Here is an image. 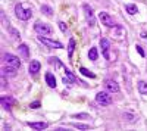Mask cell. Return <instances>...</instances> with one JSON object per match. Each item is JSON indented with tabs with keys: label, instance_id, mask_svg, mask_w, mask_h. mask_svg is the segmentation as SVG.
Segmentation results:
<instances>
[{
	"label": "cell",
	"instance_id": "6da1fadb",
	"mask_svg": "<svg viewBox=\"0 0 147 131\" xmlns=\"http://www.w3.org/2000/svg\"><path fill=\"white\" fill-rule=\"evenodd\" d=\"M15 14H16V16H18L21 21H28V19L32 16V10L24 7V5H16V6H15Z\"/></svg>",
	"mask_w": 147,
	"mask_h": 131
},
{
	"label": "cell",
	"instance_id": "7a4b0ae2",
	"mask_svg": "<svg viewBox=\"0 0 147 131\" xmlns=\"http://www.w3.org/2000/svg\"><path fill=\"white\" fill-rule=\"evenodd\" d=\"M96 102L102 106H109L112 103V97H110V94H107V91H99L96 94Z\"/></svg>",
	"mask_w": 147,
	"mask_h": 131
},
{
	"label": "cell",
	"instance_id": "3957f363",
	"mask_svg": "<svg viewBox=\"0 0 147 131\" xmlns=\"http://www.w3.org/2000/svg\"><path fill=\"white\" fill-rule=\"evenodd\" d=\"M82 9H84V15H85V19H87V24H88L90 27H93L94 24H96V19H94V12H93L91 6L87 5V3H84L82 5Z\"/></svg>",
	"mask_w": 147,
	"mask_h": 131
},
{
	"label": "cell",
	"instance_id": "277c9868",
	"mask_svg": "<svg viewBox=\"0 0 147 131\" xmlns=\"http://www.w3.org/2000/svg\"><path fill=\"white\" fill-rule=\"evenodd\" d=\"M38 40L44 44V46H47V47H50V49H62V43H59V41H56V40H52V38H47V37H43V35H38Z\"/></svg>",
	"mask_w": 147,
	"mask_h": 131
},
{
	"label": "cell",
	"instance_id": "5b68a950",
	"mask_svg": "<svg viewBox=\"0 0 147 131\" xmlns=\"http://www.w3.org/2000/svg\"><path fill=\"white\" fill-rule=\"evenodd\" d=\"M34 30L37 34H40V35H49L52 32V28L47 25V24H43V22H35V25H34Z\"/></svg>",
	"mask_w": 147,
	"mask_h": 131
},
{
	"label": "cell",
	"instance_id": "8992f818",
	"mask_svg": "<svg viewBox=\"0 0 147 131\" xmlns=\"http://www.w3.org/2000/svg\"><path fill=\"white\" fill-rule=\"evenodd\" d=\"M3 61L10 65V66H15V68H19L21 66V59L16 57L15 55H10V53H5L3 55Z\"/></svg>",
	"mask_w": 147,
	"mask_h": 131
},
{
	"label": "cell",
	"instance_id": "52a82bcc",
	"mask_svg": "<svg viewBox=\"0 0 147 131\" xmlns=\"http://www.w3.org/2000/svg\"><path fill=\"white\" fill-rule=\"evenodd\" d=\"M99 19L102 21V24H105L106 27H116V22L110 18V15H107L106 12H100V15H99Z\"/></svg>",
	"mask_w": 147,
	"mask_h": 131
},
{
	"label": "cell",
	"instance_id": "ba28073f",
	"mask_svg": "<svg viewBox=\"0 0 147 131\" xmlns=\"http://www.w3.org/2000/svg\"><path fill=\"white\" fill-rule=\"evenodd\" d=\"M105 87L109 93H118L119 91V86L115 80H106L105 81Z\"/></svg>",
	"mask_w": 147,
	"mask_h": 131
},
{
	"label": "cell",
	"instance_id": "9c48e42d",
	"mask_svg": "<svg viewBox=\"0 0 147 131\" xmlns=\"http://www.w3.org/2000/svg\"><path fill=\"white\" fill-rule=\"evenodd\" d=\"M16 69H18V68L10 66V65L3 66V68H2V75H5V77H16V74H18Z\"/></svg>",
	"mask_w": 147,
	"mask_h": 131
},
{
	"label": "cell",
	"instance_id": "30bf717a",
	"mask_svg": "<svg viewBox=\"0 0 147 131\" xmlns=\"http://www.w3.org/2000/svg\"><path fill=\"white\" fill-rule=\"evenodd\" d=\"M109 46H110V43H109L107 38H102L100 40V47H102V52H103L106 59H109Z\"/></svg>",
	"mask_w": 147,
	"mask_h": 131
},
{
	"label": "cell",
	"instance_id": "8fae6325",
	"mask_svg": "<svg viewBox=\"0 0 147 131\" xmlns=\"http://www.w3.org/2000/svg\"><path fill=\"white\" fill-rule=\"evenodd\" d=\"M46 82H47V86L50 87V88H56V77L52 74V72H47L46 74Z\"/></svg>",
	"mask_w": 147,
	"mask_h": 131
},
{
	"label": "cell",
	"instance_id": "7c38bea8",
	"mask_svg": "<svg viewBox=\"0 0 147 131\" xmlns=\"http://www.w3.org/2000/svg\"><path fill=\"white\" fill-rule=\"evenodd\" d=\"M41 69V63L38 61H32L30 63V74L31 75H35V74H38V71Z\"/></svg>",
	"mask_w": 147,
	"mask_h": 131
},
{
	"label": "cell",
	"instance_id": "4fadbf2b",
	"mask_svg": "<svg viewBox=\"0 0 147 131\" xmlns=\"http://www.w3.org/2000/svg\"><path fill=\"white\" fill-rule=\"evenodd\" d=\"M122 118H124V121L128 122V124H134L137 121V116L134 113H129V112H124V113H122Z\"/></svg>",
	"mask_w": 147,
	"mask_h": 131
},
{
	"label": "cell",
	"instance_id": "5bb4252c",
	"mask_svg": "<svg viewBox=\"0 0 147 131\" xmlns=\"http://www.w3.org/2000/svg\"><path fill=\"white\" fill-rule=\"evenodd\" d=\"M18 50H19V53H21V56L24 59H28L30 57V50H28V46L27 44H21L18 47Z\"/></svg>",
	"mask_w": 147,
	"mask_h": 131
},
{
	"label": "cell",
	"instance_id": "9a60e30c",
	"mask_svg": "<svg viewBox=\"0 0 147 131\" xmlns=\"http://www.w3.org/2000/svg\"><path fill=\"white\" fill-rule=\"evenodd\" d=\"M28 125L32 128V130H46L49 127L47 122H28Z\"/></svg>",
	"mask_w": 147,
	"mask_h": 131
},
{
	"label": "cell",
	"instance_id": "2e32d148",
	"mask_svg": "<svg viewBox=\"0 0 147 131\" xmlns=\"http://www.w3.org/2000/svg\"><path fill=\"white\" fill-rule=\"evenodd\" d=\"M138 91H140V94L147 96V82L146 81H138Z\"/></svg>",
	"mask_w": 147,
	"mask_h": 131
},
{
	"label": "cell",
	"instance_id": "e0dca14e",
	"mask_svg": "<svg viewBox=\"0 0 147 131\" xmlns=\"http://www.w3.org/2000/svg\"><path fill=\"white\" fill-rule=\"evenodd\" d=\"M125 9H127V12H128L129 15H136L137 12H138V7H137L136 5H132V3L127 5V6H125Z\"/></svg>",
	"mask_w": 147,
	"mask_h": 131
},
{
	"label": "cell",
	"instance_id": "ac0fdd59",
	"mask_svg": "<svg viewBox=\"0 0 147 131\" xmlns=\"http://www.w3.org/2000/svg\"><path fill=\"white\" fill-rule=\"evenodd\" d=\"M41 12H43L46 16H53V9L50 6H47V5H43L41 6Z\"/></svg>",
	"mask_w": 147,
	"mask_h": 131
},
{
	"label": "cell",
	"instance_id": "d6986e66",
	"mask_svg": "<svg viewBox=\"0 0 147 131\" xmlns=\"http://www.w3.org/2000/svg\"><path fill=\"white\" fill-rule=\"evenodd\" d=\"M10 105H12V99L3 96V97H2V106H3L5 109H9V108H10Z\"/></svg>",
	"mask_w": 147,
	"mask_h": 131
},
{
	"label": "cell",
	"instance_id": "ffe728a7",
	"mask_svg": "<svg viewBox=\"0 0 147 131\" xmlns=\"http://www.w3.org/2000/svg\"><path fill=\"white\" fill-rule=\"evenodd\" d=\"M88 57L91 59V61H97L99 55H97V49H96V47H91V49H90V52H88Z\"/></svg>",
	"mask_w": 147,
	"mask_h": 131
},
{
	"label": "cell",
	"instance_id": "44dd1931",
	"mask_svg": "<svg viewBox=\"0 0 147 131\" xmlns=\"http://www.w3.org/2000/svg\"><path fill=\"white\" fill-rule=\"evenodd\" d=\"M80 72H81L82 75H85V77H88V78H94V77H96L91 71H88L87 68H80Z\"/></svg>",
	"mask_w": 147,
	"mask_h": 131
},
{
	"label": "cell",
	"instance_id": "7402d4cb",
	"mask_svg": "<svg viewBox=\"0 0 147 131\" xmlns=\"http://www.w3.org/2000/svg\"><path fill=\"white\" fill-rule=\"evenodd\" d=\"M72 127H75V128H80V130H84V131H87L90 127L88 125H85V124H78V122H74Z\"/></svg>",
	"mask_w": 147,
	"mask_h": 131
},
{
	"label": "cell",
	"instance_id": "603a6c76",
	"mask_svg": "<svg viewBox=\"0 0 147 131\" xmlns=\"http://www.w3.org/2000/svg\"><path fill=\"white\" fill-rule=\"evenodd\" d=\"M74 46H75V40L71 38V40H69V47H68V55H69V56H71L72 52H74Z\"/></svg>",
	"mask_w": 147,
	"mask_h": 131
},
{
	"label": "cell",
	"instance_id": "cb8c5ba5",
	"mask_svg": "<svg viewBox=\"0 0 147 131\" xmlns=\"http://www.w3.org/2000/svg\"><path fill=\"white\" fill-rule=\"evenodd\" d=\"M74 118H80V120H90V115L88 113H77V115H74Z\"/></svg>",
	"mask_w": 147,
	"mask_h": 131
},
{
	"label": "cell",
	"instance_id": "d4e9b609",
	"mask_svg": "<svg viewBox=\"0 0 147 131\" xmlns=\"http://www.w3.org/2000/svg\"><path fill=\"white\" fill-rule=\"evenodd\" d=\"M30 108H31V109H38V108H40V102H32V103L30 105Z\"/></svg>",
	"mask_w": 147,
	"mask_h": 131
},
{
	"label": "cell",
	"instance_id": "484cf974",
	"mask_svg": "<svg viewBox=\"0 0 147 131\" xmlns=\"http://www.w3.org/2000/svg\"><path fill=\"white\" fill-rule=\"evenodd\" d=\"M59 27H60V30H62L65 34L68 32V28H66V25H65V22H59Z\"/></svg>",
	"mask_w": 147,
	"mask_h": 131
},
{
	"label": "cell",
	"instance_id": "4316f807",
	"mask_svg": "<svg viewBox=\"0 0 147 131\" xmlns=\"http://www.w3.org/2000/svg\"><path fill=\"white\" fill-rule=\"evenodd\" d=\"M137 52L140 53V56H143V57H144V55H146V53H144V50H143V47H141V46H138V44H137Z\"/></svg>",
	"mask_w": 147,
	"mask_h": 131
},
{
	"label": "cell",
	"instance_id": "83f0119b",
	"mask_svg": "<svg viewBox=\"0 0 147 131\" xmlns=\"http://www.w3.org/2000/svg\"><path fill=\"white\" fill-rule=\"evenodd\" d=\"M5 86H6V77L2 75V87H5Z\"/></svg>",
	"mask_w": 147,
	"mask_h": 131
},
{
	"label": "cell",
	"instance_id": "f1b7e54d",
	"mask_svg": "<svg viewBox=\"0 0 147 131\" xmlns=\"http://www.w3.org/2000/svg\"><path fill=\"white\" fill-rule=\"evenodd\" d=\"M141 37H143V38H147V32H146V31L141 32Z\"/></svg>",
	"mask_w": 147,
	"mask_h": 131
}]
</instances>
